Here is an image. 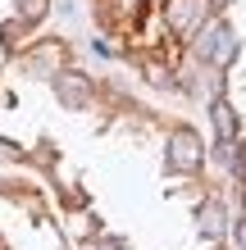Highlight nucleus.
Segmentation results:
<instances>
[{"instance_id": "nucleus-4", "label": "nucleus", "mask_w": 246, "mask_h": 250, "mask_svg": "<svg viewBox=\"0 0 246 250\" xmlns=\"http://www.w3.org/2000/svg\"><path fill=\"white\" fill-rule=\"evenodd\" d=\"M224 205L219 200H205V209H201V237H205V241H219L224 237Z\"/></svg>"}, {"instance_id": "nucleus-8", "label": "nucleus", "mask_w": 246, "mask_h": 250, "mask_svg": "<svg viewBox=\"0 0 246 250\" xmlns=\"http://www.w3.org/2000/svg\"><path fill=\"white\" fill-rule=\"evenodd\" d=\"M237 246L246 250V218H242V223H237Z\"/></svg>"}, {"instance_id": "nucleus-3", "label": "nucleus", "mask_w": 246, "mask_h": 250, "mask_svg": "<svg viewBox=\"0 0 246 250\" xmlns=\"http://www.w3.org/2000/svg\"><path fill=\"white\" fill-rule=\"evenodd\" d=\"M55 96H60L64 109H87L91 105V82H87L82 73L64 68V73H55Z\"/></svg>"}, {"instance_id": "nucleus-1", "label": "nucleus", "mask_w": 246, "mask_h": 250, "mask_svg": "<svg viewBox=\"0 0 246 250\" xmlns=\"http://www.w3.org/2000/svg\"><path fill=\"white\" fill-rule=\"evenodd\" d=\"M201 164H205V146H201V137H196L192 127H173L169 132V168L196 173Z\"/></svg>"}, {"instance_id": "nucleus-2", "label": "nucleus", "mask_w": 246, "mask_h": 250, "mask_svg": "<svg viewBox=\"0 0 246 250\" xmlns=\"http://www.w3.org/2000/svg\"><path fill=\"white\" fill-rule=\"evenodd\" d=\"M196 55L201 60H210V64H219V68H228L237 60V37H233V27L228 23H214L205 37L196 41Z\"/></svg>"}, {"instance_id": "nucleus-9", "label": "nucleus", "mask_w": 246, "mask_h": 250, "mask_svg": "<svg viewBox=\"0 0 246 250\" xmlns=\"http://www.w3.org/2000/svg\"><path fill=\"white\" fill-rule=\"evenodd\" d=\"M228 5H233V0H210V9H228Z\"/></svg>"}, {"instance_id": "nucleus-6", "label": "nucleus", "mask_w": 246, "mask_h": 250, "mask_svg": "<svg viewBox=\"0 0 246 250\" xmlns=\"http://www.w3.org/2000/svg\"><path fill=\"white\" fill-rule=\"evenodd\" d=\"M196 19V0H173V9H169V23L173 27H187Z\"/></svg>"}, {"instance_id": "nucleus-5", "label": "nucleus", "mask_w": 246, "mask_h": 250, "mask_svg": "<svg viewBox=\"0 0 246 250\" xmlns=\"http://www.w3.org/2000/svg\"><path fill=\"white\" fill-rule=\"evenodd\" d=\"M210 119H214V132H219V141H233L237 137V114L228 100H214L210 105Z\"/></svg>"}, {"instance_id": "nucleus-7", "label": "nucleus", "mask_w": 246, "mask_h": 250, "mask_svg": "<svg viewBox=\"0 0 246 250\" xmlns=\"http://www.w3.org/2000/svg\"><path fill=\"white\" fill-rule=\"evenodd\" d=\"M19 19L23 23H41L46 19V0H19Z\"/></svg>"}]
</instances>
